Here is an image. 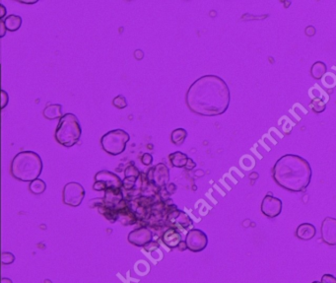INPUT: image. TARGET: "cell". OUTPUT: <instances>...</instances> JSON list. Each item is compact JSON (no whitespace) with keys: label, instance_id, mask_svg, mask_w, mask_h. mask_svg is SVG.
<instances>
[{"label":"cell","instance_id":"obj_1","mask_svg":"<svg viewBox=\"0 0 336 283\" xmlns=\"http://www.w3.org/2000/svg\"><path fill=\"white\" fill-rule=\"evenodd\" d=\"M231 93L227 83L217 75H204L189 88L186 102L189 109L202 116L223 114L229 108Z\"/></svg>","mask_w":336,"mask_h":283},{"label":"cell","instance_id":"obj_2","mask_svg":"<svg viewBox=\"0 0 336 283\" xmlns=\"http://www.w3.org/2000/svg\"><path fill=\"white\" fill-rule=\"evenodd\" d=\"M311 175L312 171L309 163L295 154L280 157L272 169L275 183L293 193L305 192L310 183Z\"/></svg>","mask_w":336,"mask_h":283},{"label":"cell","instance_id":"obj_3","mask_svg":"<svg viewBox=\"0 0 336 283\" xmlns=\"http://www.w3.org/2000/svg\"><path fill=\"white\" fill-rule=\"evenodd\" d=\"M43 160L34 151H22L11 162L10 172L13 178L21 182H33L43 172Z\"/></svg>","mask_w":336,"mask_h":283},{"label":"cell","instance_id":"obj_4","mask_svg":"<svg viewBox=\"0 0 336 283\" xmlns=\"http://www.w3.org/2000/svg\"><path fill=\"white\" fill-rule=\"evenodd\" d=\"M82 135V128L78 117L67 113L59 119L55 137L57 142L65 147H72L79 142Z\"/></svg>","mask_w":336,"mask_h":283},{"label":"cell","instance_id":"obj_5","mask_svg":"<svg viewBox=\"0 0 336 283\" xmlns=\"http://www.w3.org/2000/svg\"><path fill=\"white\" fill-rule=\"evenodd\" d=\"M129 139L130 136L125 130L113 129L103 135L101 138V145L108 154L117 156L124 152Z\"/></svg>","mask_w":336,"mask_h":283},{"label":"cell","instance_id":"obj_6","mask_svg":"<svg viewBox=\"0 0 336 283\" xmlns=\"http://www.w3.org/2000/svg\"><path fill=\"white\" fill-rule=\"evenodd\" d=\"M123 185L121 179L114 173L110 171H100L95 175V184L93 189L95 191H112V190H120Z\"/></svg>","mask_w":336,"mask_h":283},{"label":"cell","instance_id":"obj_7","mask_svg":"<svg viewBox=\"0 0 336 283\" xmlns=\"http://www.w3.org/2000/svg\"><path fill=\"white\" fill-rule=\"evenodd\" d=\"M85 198V190L83 186L76 182L67 183L62 191L63 202L72 207L79 206Z\"/></svg>","mask_w":336,"mask_h":283},{"label":"cell","instance_id":"obj_8","mask_svg":"<svg viewBox=\"0 0 336 283\" xmlns=\"http://www.w3.org/2000/svg\"><path fill=\"white\" fill-rule=\"evenodd\" d=\"M188 250L194 253H199L205 250L208 245L207 235L199 229H192L186 237Z\"/></svg>","mask_w":336,"mask_h":283},{"label":"cell","instance_id":"obj_9","mask_svg":"<svg viewBox=\"0 0 336 283\" xmlns=\"http://www.w3.org/2000/svg\"><path fill=\"white\" fill-rule=\"evenodd\" d=\"M148 181L156 187L163 188L170 181V171L165 164L160 163L148 171Z\"/></svg>","mask_w":336,"mask_h":283},{"label":"cell","instance_id":"obj_10","mask_svg":"<svg viewBox=\"0 0 336 283\" xmlns=\"http://www.w3.org/2000/svg\"><path fill=\"white\" fill-rule=\"evenodd\" d=\"M282 211V201L273 197L270 193L264 197L261 202V212L268 218H275L280 215Z\"/></svg>","mask_w":336,"mask_h":283},{"label":"cell","instance_id":"obj_11","mask_svg":"<svg viewBox=\"0 0 336 283\" xmlns=\"http://www.w3.org/2000/svg\"><path fill=\"white\" fill-rule=\"evenodd\" d=\"M321 239L328 246H336V218H324L321 224Z\"/></svg>","mask_w":336,"mask_h":283},{"label":"cell","instance_id":"obj_12","mask_svg":"<svg viewBox=\"0 0 336 283\" xmlns=\"http://www.w3.org/2000/svg\"><path fill=\"white\" fill-rule=\"evenodd\" d=\"M152 238H153V235L150 229L141 227V228H137L131 231L128 234L127 240L133 246L146 247L152 241Z\"/></svg>","mask_w":336,"mask_h":283},{"label":"cell","instance_id":"obj_13","mask_svg":"<svg viewBox=\"0 0 336 283\" xmlns=\"http://www.w3.org/2000/svg\"><path fill=\"white\" fill-rule=\"evenodd\" d=\"M169 220L170 222H172L173 225L180 226L183 229H187L190 225L193 224L192 219L189 217V215L180 210L173 211V213H171L169 216Z\"/></svg>","mask_w":336,"mask_h":283},{"label":"cell","instance_id":"obj_14","mask_svg":"<svg viewBox=\"0 0 336 283\" xmlns=\"http://www.w3.org/2000/svg\"><path fill=\"white\" fill-rule=\"evenodd\" d=\"M316 234L315 227L310 223H303L296 230V237L303 241L311 240Z\"/></svg>","mask_w":336,"mask_h":283},{"label":"cell","instance_id":"obj_15","mask_svg":"<svg viewBox=\"0 0 336 283\" xmlns=\"http://www.w3.org/2000/svg\"><path fill=\"white\" fill-rule=\"evenodd\" d=\"M182 241L181 234L173 228L167 230L163 235V242L166 244V246L171 249L178 248Z\"/></svg>","mask_w":336,"mask_h":283},{"label":"cell","instance_id":"obj_16","mask_svg":"<svg viewBox=\"0 0 336 283\" xmlns=\"http://www.w3.org/2000/svg\"><path fill=\"white\" fill-rule=\"evenodd\" d=\"M43 113L47 119H60L63 116L62 106L59 104H51L45 108Z\"/></svg>","mask_w":336,"mask_h":283},{"label":"cell","instance_id":"obj_17","mask_svg":"<svg viewBox=\"0 0 336 283\" xmlns=\"http://www.w3.org/2000/svg\"><path fill=\"white\" fill-rule=\"evenodd\" d=\"M124 174H125L124 187H125L126 189H131V188L134 186V184H135L137 178L139 177V174H140V173H139L138 169H137L135 166L130 165V166H128V167L125 169Z\"/></svg>","mask_w":336,"mask_h":283},{"label":"cell","instance_id":"obj_18","mask_svg":"<svg viewBox=\"0 0 336 283\" xmlns=\"http://www.w3.org/2000/svg\"><path fill=\"white\" fill-rule=\"evenodd\" d=\"M3 22L5 24L7 31H9V32H16L22 26V18L18 15H15V14L8 15L3 20Z\"/></svg>","mask_w":336,"mask_h":283},{"label":"cell","instance_id":"obj_19","mask_svg":"<svg viewBox=\"0 0 336 283\" xmlns=\"http://www.w3.org/2000/svg\"><path fill=\"white\" fill-rule=\"evenodd\" d=\"M169 158H170V161L172 163V165L174 167H177V168H186L187 164H188V161H189V157L187 154L183 153V152H174V153H171L169 155Z\"/></svg>","mask_w":336,"mask_h":283},{"label":"cell","instance_id":"obj_20","mask_svg":"<svg viewBox=\"0 0 336 283\" xmlns=\"http://www.w3.org/2000/svg\"><path fill=\"white\" fill-rule=\"evenodd\" d=\"M187 137H188V131L185 128H177L173 130L172 135H171V140L175 145L180 146L185 142Z\"/></svg>","mask_w":336,"mask_h":283},{"label":"cell","instance_id":"obj_21","mask_svg":"<svg viewBox=\"0 0 336 283\" xmlns=\"http://www.w3.org/2000/svg\"><path fill=\"white\" fill-rule=\"evenodd\" d=\"M326 65L325 63H323L322 61H316L311 65L310 68V74L312 76V78L318 80L320 78H322V76L326 73Z\"/></svg>","mask_w":336,"mask_h":283},{"label":"cell","instance_id":"obj_22","mask_svg":"<svg viewBox=\"0 0 336 283\" xmlns=\"http://www.w3.org/2000/svg\"><path fill=\"white\" fill-rule=\"evenodd\" d=\"M46 189H47V184L41 179H37L31 182L29 185V191L36 196L44 194L46 192Z\"/></svg>","mask_w":336,"mask_h":283},{"label":"cell","instance_id":"obj_23","mask_svg":"<svg viewBox=\"0 0 336 283\" xmlns=\"http://www.w3.org/2000/svg\"><path fill=\"white\" fill-rule=\"evenodd\" d=\"M112 105L118 109V110H123L127 107V101H126V98L122 95H118L116 96L115 98H113L112 100Z\"/></svg>","mask_w":336,"mask_h":283},{"label":"cell","instance_id":"obj_24","mask_svg":"<svg viewBox=\"0 0 336 283\" xmlns=\"http://www.w3.org/2000/svg\"><path fill=\"white\" fill-rule=\"evenodd\" d=\"M309 106L312 109V111L315 112V113H322L325 110V107H326L325 103H323L319 99L312 100V102H311V104Z\"/></svg>","mask_w":336,"mask_h":283},{"label":"cell","instance_id":"obj_25","mask_svg":"<svg viewBox=\"0 0 336 283\" xmlns=\"http://www.w3.org/2000/svg\"><path fill=\"white\" fill-rule=\"evenodd\" d=\"M14 261H15V255L12 253L3 252L1 254V262H2V264L8 265V264H12Z\"/></svg>","mask_w":336,"mask_h":283},{"label":"cell","instance_id":"obj_26","mask_svg":"<svg viewBox=\"0 0 336 283\" xmlns=\"http://www.w3.org/2000/svg\"><path fill=\"white\" fill-rule=\"evenodd\" d=\"M141 162L145 165V166H150L152 165L153 163V156L149 153H144L142 155V158H141Z\"/></svg>","mask_w":336,"mask_h":283},{"label":"cell","instance_id":"obj_27","mask_svg":"<svg viewBox=\"0 0 336 283\" xmlns=\"http://www.w3.org/2000/svg\"><path fill=\"white\" fill-rule=\"evenodd\" d=\"M321 282L322 283H336V277L333 276L332 274L325 273L321 277Z\"/></svg>","mask_w":336,"mask_h":283},{"label":"cell","instance_id":"obj_28","mask_svg":"<svg viewBox=\"0 0 336 283\" xmlns=\"http://www.w3.org/2000/svg\"><path fill=\"white\" fill-rule=\"evenodd\" d=\"M8 102H9L8 94L4 90H1V109L2 110L7 106Z\"/></svg>","mask_w":336,"mask_h":283},{"label":"cell","instance_id":"obj_29","mask_svg":"<svg viewBox=\"0 0 336 283\" xmlns=\"http://www.w3.org/2000/svg\"><path fill=\"white\" fill-rule=\"evenodd\" d=\"M6 31H7V29L5 27V24H4L3 20H0V37L3 38L5 36Z\"/></svg>","mask_w":336,"mask_h":283},{"label":"cell","instance_id":"obj_30","mask_svg":"<svg viewBox=\"0 0 336 283\" xmlns=\"http://www.w3.org/2000/svg\"><path fill=\"white\" fill-rule=\"evenodd\" d=\"M166 191L169 193L170 195H173L174 193L177 192V186L174 185V184H170V185H168L167 188H166Z\"/></svg>","mask_w":336,"mask_h":283},{"label":"cell","instance_id":"obj_31","mask_svg":"<svg viewBox=\"0 0 336 283\" xmlns=\"http://www.w3.org/2000/svg\"><path fill=\"white\" fill-rule=\"evenodd\" d=\"M196 167V162L192 159V158H190L189 159V161H188V164H187V166H186V169L187 170H189V171H191V170H193V169H195Z\"/></svg>","mask_w":336,"mask_h":283},{"label":"cell","instance_id":"obj_32","mask_svg":"<svg viewBox=\"0 0 336 283\" xmlns=\"http://www.w3.org/2000/svg\"><path fill=\"white\" fill-rule=\"evenodd\" d=\"M5 15H6V8L3 4H0V19L4 20Z\"/></svg>","mask_w":336,"mask_h":283},{"label":"cell","instance_id":"obj_33","mask_svg":"<svg viewBox=\"0 0 336 283\" xmlns=\"http://www.w3.org/2000/svg\"><path fill=\"white\" fill-rule=\"evenodd\" d=\"M179 249H180V251H182V252H184V251H186V250H188V246H187V243H186V241H182L181 242V244L179 245V247H178Z\"/></svg>","mask_w":336,"mask_h":283},{"label":"cell","instance_id":"obj_34","mask_svg":"<svg viewBox=\"0 0 336 283\" xmlns=\"http://www.w3.org/2000/svg\"><path fill=\"white\" fill-rule=\"evenodd\" d=\"M1 283H13L12 280L10 278H6V277H3L1 279Z\"/></svg>","mask_w":336,"mask_h":283},{"label":"cell","instance_id":"obj_35","mask_svg":"<svg viewBox=\"0 0 336 283\" xmlns=\"http://www.w3.org/2000/svg\"><path fill=\"white\" fill-rule=\"evenodd\" d=\"M20 2L24 4H33V3H36L37 1H20Z\"/></svg>","mask_w":336,"mask_h":283},{"label":"cell","instance_id":"obj_36","mask_svg":"<svg viewBox=\"0 0 336 283\" xmlns=\"http://www.w3.org/2000/svg\"><path fill=\"white\" fill-rule=\"evenodd\" d=\"M311 283H322V282H319V281H313V282H311Z\"/></svg>","mask_w":336,"mask_h":283}]
</instances>
